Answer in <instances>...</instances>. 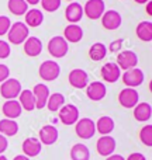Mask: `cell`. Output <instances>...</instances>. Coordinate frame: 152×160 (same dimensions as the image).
<instances>
[{
	"label": "cell",
	"mask_w": 152,
	"mask_h": 160,
	"mask_svg": "<svg viewBox=\"0 0 152 160\" xmlns=\"http://www.w3.org/2000/svg\"><path fill=\"white\" fill-rule=\"evenodd\" d=\"M137 37L144 42L152 41V22L151 21H141L137 25Z\"/></svg>",
	"instance_id": "25"
},
{
	"label": "cell",
	"mask_w": 152,
	"mask_h": 160,
	"mask_svg": "<svg viewBox=\"0 0 152 160\" xmlns=\"http://www.w3.org/2000/svg\"><path fill=\"white\" fill-rule=\"evenodd\" d=\"M7 7L14 16H24L28 10V4L25 0H8Z\"/></svg>",
	"instance_id": "30"
},
{
	"label": "cell",
	"mask_w": 152,
	"mask_h": 160,
	"mask_svg": "<svg viewBox=\"0 0 152 160\" xmlns=\"http://www.w3.org/2000/svg\"><path fill=\"white\" fill-rule=\"evenodd\" d=\"M8 76H10V69L6 65H0V83L7 80Z\"/></svg>",
	"instance_id": "37"
},
{
	"label": "cell",
	"mask_w": 152,
	"mask_h": 160,
	"mask_svg": "<svg viewBox=\"0 0 152 160\" xmlns=\"http://www.w3.org/2000/svg\"><path fill=\"white\" fill-rule=\"evenodd\" d=\"M138 100H139V94L135 88L131 87L124 88L118 94V101L124 108H134L138 104Z\"/></svg>",
	"instance_id": "10"
},
{
	"label": "cell",
	"mask_w": 152,
	"mask_h": 160,
	"mask_svg": "<svg viewBox=\"0 0 152 160\" xmlns=\"http://www.w3.org/2000/svg\"><path fill=\"white\" fill-rule=\"evenodd\" d=\"M102 76L103 80L107 83H116L117 80L121 78V69L117 66L114 62H107L104 66L102 68Z\"/></svg>",
	"instance_id": "13"
},
{
	"label": "cell",
	"mask_w": 152,
	"mask_h": 160,
	"mask_svg": "<svg viewBox=\"0 0 152 160\" xmlns=\"http://www.w3.org/2000/svg\"><path fill=\"white\" fill-rule=\"evenodd\" d=\"M135 3H139V4H144V3H148L149 0H134Z\"/></svg>",
	"instance_id": "45"
},
{
	"label": "cell",
	"mask_w": 152,
	"mask_h": 160,
	"mask_svg": "<svg viewBox=\"0 0 152 160\" xmlns=\"http://www.w3.org/2000/svg\"><path fill=\"white\" fill-rule=\"evenodd\" d=\"M121 47H123V39L120 38V39H116V41L111 42V44H110V48H108V49H110L111 52H118Z\"/></svg>",
	"instance_id": "38"
},
{
	"label": "cell",
	"mask_w": 152,
	"mask_h": 160,
	"mask_svg": "<svg viewBox=\"0 0 152 160\" xmlns=\"http://www.w3.org/2000/svg\"><path fill=\"white\" fill-rule=\"evenodd\" d=\"M0 160H8L6 156H3V155H0Z\"/></svg>",
	"instance_id": "46"
},
{
	"label": "cell",
	"mask_w": 152,
	"mask_h": 160,
	"mask_svg": "<svg viewBox=\"0 0 152 160\" xmlns=\"http://www.w3.org/2000/svg\"><path fill=\"white\" fill-rule=\"evenodd\" d=\"M68 49H69V45H68L66 39L64 37H52L48 42V52L50 55H52L54 58H64L68 53Z\"/></svg>",
	"instance_id": "2"
},
{
	"label": "cell",
	"mask_w": 152,
	"mask_h": 160,
	"mask_svg": "<svg viewBox=\"0 0 152 160\" xmlns=\"http://www.w3.org/2000/svg\"><path fill=\"white\" fill-rule=\"evenodd\" d=\"M127 160H147L142 153H131Z\"/></svg>",
	"instance_id": "40"
},
{
	"label": "cell",
	"mask_w": 152,
	"mask_h": 160,
	"mask_svg": "<svg viewBox=\"0 0 152 160\" xmlns=\"http://www.w3.org/2000/svg\"><path fill=\"white\" fill-rule=\"evenodd\" d=\"M100 18H102V25L108 31H114V30H117V28H120V25H121V22H123L121 14L116 10L104 11Z\"/></svg>",
	"instance_id": "6"
},
{
	"label": "cell",
	"mask_w": 152,
	"mask_h": 160,
	"mask_svg": "<svg viewBox=\"0 0 152 160\" xmlns=\"http://www.w3.org/2000/svg\"><path fill=\"white\" fill-rule=\"evenodd\" d=\"M44 21V14L38 8H33V10H27L25 13V22L24 24L27 27H39Z\"/></svg>",
	"instance_id": "24"
},
{
	"label": "cell",
	"mask_w": 152,
	"mask_h": 160,
	"mask_svg": "<svg viewBox=\"0 0 152 160\" xmlns=\"http://www.w3.org/2000/svg\"><path fill=\"white\" fill-rule=\"evenodd\" d=\"M139 139L145 146H152V125L148 124L145 127H142V129L139 131Z\"/></svg>",
	"instance_id": "33"
},
{
	"label": "cell",
	"mask_w": 152,
	"mask_h": 160,
	"mask_svg": "<svg viewBox=\"0 0 152 160\" xmlns=\"http://www.w3.org/2000/svg\"><path fill=\"white\" fill-rule=\"evenodd\" d=\"M39 2H41L44 10L50 11V13H54V11H56L59 7H61L62 0H39Z\"/></svg>",
	"instance_id": "34"
},
{
	"label": "cell",
	"mask_w": 152,
	"mask_h": 160,
	"mask_svg": "<svg viewBox=\"0 0 152 160\" xmlns=\"http://www.w3.org/2000/svg\"><path fill=\"white\" fill-rule=\"evenodd\" d=\"M138 65V56L133 51H123L117 55V66L123 70H130L137 68Z\"/></svg>",
	"instance_id": "7"
},
{
	"label": "cell",
	"mask_w": 152,
	"mask_h": 160,
	"mask_svg": "<svg viewBox=\"0 0 152 160\" xmlns=\"http://www.w3.org/2000/svg\"><path fill=\"white\" fill-rule=\"evenodd\" d=\"M94 125H96V131H99L102 135H108V133H111L114 129L113 118H111V117H107V115L100 117L99 121H97Z\"/></svg>",
	"instance_id": "28"
},
{
	"label": "cell",
	"mask_w": 152,
	"mask_h": 160,
	"mask_svg": "<svg viewBox=\"0 0 152 160\" xmlns=\"http://www.w3.org/2000/svg\"><path fill=\"white\" fill-rule=\"evenodd\" d=\"M18 100L21 108H24L25 111H33L35 108V98H34L33 90H21Z\"/></svg>",
	"instance_id": "26"
},
{
	"label": "cell",
	"mask_w": 152,
	"mask_h": 160,
	"mask_svg": "<svg viewBox=\"0 0 152 160\" xmlns=\"http://www.w3.org/2000/svg\"><path fill=\"white\" fill-rule=\"evenodd\" d=\"M58 129H56L54 125H45L39 129V139L44 145H54L56 141H58Z\"/></svg>",
	"instance_id": "17"
},
{
	"label": "cell",
	"mask_w": 152,
	"mask_h": 160,
	"mask_svg": "<svg viewBox=\"0 0 152 160\" xmlns=\"http://www.w3.org/2000/svg\"><path fill=\"white\" fill-rule=\"evenodd\" d=\"M62 105H65V97H64V94H61V93L50 94V97H48V101H47L48 110L52 111V112H55V111L61 110Z\"/></svg>",
	"instance_id": "31"
},
{
	"label": "cell",
	"mask_w": 152,
	"mask_h": 160,
	"mask_svg": "<svg viewBox=\"0 0 152 160\" xmlns=\"http://www.w3.org/2000/svg\"><path fill=\"white\" fill-rule=\"evenodd\" d=\"M10 45L7 44L6 41H3V39H0V59H6L8 58V55H10Z\"/></svg>",
	"instance_id": "36"
},
{
	"label": "cell",
	"mask_w": 152,
	"mask_h": 160,
	"mask_svg": "<svg viewBox=\"0 0 152 160\" xmlns=\"http://www.w3.org/2000/svg\"><path fill=\"white\" fill-rule=\"evenodd\" d=\"M39 78L45 82H52L59 76L61 73V66L55 61H45L39 66Z\"/></svg>",
	"instance_id": "3"
},
{
	"label": "cell",
	"mask_w": 152,
	"mask_h": 160,
	"mask_svg": "<svg viewBox=\"0 0 152 160\" xmlns=\"http://www.w3.org/2000/svg\"><path fill=\"white\" fill-rule=\"evenodd\" d=\"M2 110H3V114H4L6 118L16 119L21 115L23 108H21V105H20V102L17 101V100H7V101L3 104Z\"/></svg>",
	"instance_id": "18"
},
{
	"label": "cell",
	"mask_w": 152,
	"mask_h": 160,
	"mask_svg": "<svg viewBox=\"0 0 152 160\" xmlns=\"http://www.w3.org/2000/svg\"><path fill=\"white\" fill-rule=\"evenodd\" d=\"M106 55H107V48H106L104 44H102V42L93 44L90 47V49H89V56H90V59L94 62L102 61Z\"/></svg>",
	"instance_id": "32"
},
{
	"label": "cell",
	"mask_w": 152,
	"mask_h": 160,
	"mask_svg": "<svg viewBox=\"0 0 152 160\" xmlns=\"http://www.w3.org/2000/svg\"><path fill=\"white\" fill-rule=\"evenodd\" d=\"M75 132L80 139H90L96 133V125L90 118H80L75 124Z\"/></svg>",
	"instance_id": "4"
},
{
	"label": "cell",
	"mask_w": 152,
	"mask_h": 160,
	"mask_svg": "<svg viewBox=\"0 0 152 160\" xmlns=\"http://www.w3.org/2000/svg\"><path fill=\"white\" fill-rule=\"evenodd\" d=\"M142 82H144V72L141 69H138V68H133L130 70H125L124 75H123V83L131 88L141 86Z\"/></svg>",
	"instance_id": "11"
},
{
	"label": "cell",
	"mask_w": 152,
	"mask_h": 160,
	"mask_svg": "<svg viewBox=\"0 0 152 160\" xmlns=\"http://www.w3.org/2000/svg\"><path fill=\"white\" fill-rule=\"evenodd\" d=\"M13 160H30V158H27V156H24V155H18V156H16Z\"/></svg>",
	"instance_id": "42"
},
{
	"label": "cell",
	"mask_w": 152,
	"mask_h": 160,
	"mask_svg": "<svg viewBox=\"0 0 152 160\" xmlns=\"http://www.w3.org/2000/svg\"><path fill=\"white\" fill-rule=\"evenodd\" d=\"M134 117L137 121L139 122H145L148 119H151L152 117V107L148 102H139L134 107Z\"/></svg>",
	"instance_id": "23"
},
{
	"label": "cell",
	"mask_w": 152,
	"mask_h": 160,
	"mask_svg": "<svg viewBox=\"0 0 152 160\" xmlns=\"http://www.w3.org/2000/svg\"><path fill=\"white\" fill-rule=\"evenodd\" d=\"M25 2H27V4L35 6V4H38V3H39V0H25Z\"/></svg>",
	"instance_id": "44"
},
{
	"label": "cell",
	"mask_w": 152,
	"mask_h": 160,
	"mask_svg": "<svg viewBox=\"0 0 152 160\" xmlns=\"http://www.w3.org/2000/svg\"><path fill=\"white\" fill-rule=\"evenodd\" d=\"M64 38L66 39V42H79L83 38V30L80 25L77 24H69L65 27L64 30Z\"/></svg>",
	"instance_id": "22"
},
{
	"label": "cell",
	"mask_w": 152,
	"mask_h": 160,
	"mask_svg": "<svg viewBox=\"0 0 152 160\" xmlns=\"http://www.w3.org/2000/svg\"><path fill=\"white\" fill-rule=\"evenodd\" d=\"M69 83L75 88H85L89 84V76L83 69H73L69 73Z\"/></svg>",
	"instance_id": "16"
},
{
	"label": "cell",
	"mask_w": 152,
	"mask_h": 160,
	"mask_svg": "<svg viewBox=\"0 0 152 160\" xmlns=\"http://www.w3.org/2000/svg\"><path fill=\"white\" fill-rule=\"evenodd\" d=\"M7 146H8V142H7V139H6V136L0 133V155L7 149Z\"/></svg>",
	"instance_id": "39"
},
{
	"label": "cell",
	"mask_w": 152,
	"mask_h": 160,
	"mask_svg": "<svg viewBox=\"0 0 152 160\" xmlns=\"http://www.w3.org/2000/svg\"><path fill=\"white\" fill-rule=\"evenodd\" d=\"M21 93V83L17 79H7L2 83L0 87V94L6 100H14Z\"/></svg>",
	"instance_id": "5"
},
{
	"label": "cell",
	"mask_w": 152,
	"mask_h": 160,
	"mask_svg": "<svg viewBox=\"0 0 152 160\" xmlns=\"http://www.w3.org/2000/svg\"><path fill=\"white\" fill-rule=\"evenodd\" d=\"M106 160H125V159L121 155H110V156H107Z\"/></svg>",
	"instance_id": "41"
},
{
	"label": "cell",
	"mask_w": 152,
	"mask_h": 160,
	"mask_svg": "<svg viewBox=\"0 0 152 160\" xmlns=\"http://www.w3.org/2000/svg\"><path fill=\"white\" fill-rule=\"evenodd\" d=\"M7 37H8V42L10 44L20 45L30 37V30H28V27L23 21H17L10 25Z\"/></svg>",
	"instance_id": "1"
},
{
	"label": "cell",
	"mask_w": 152,
	"mask_h": 160,
	"mask_svg": "<svg viewBox=\"0 0 152 160\" xmlns=\"http://www.w3.org/2000/svg\"><path fill=\"white\" fill-rule=\"evenodd\" d=\"M33 94H34V98H35V108L42 110L47 105L48 97H50V88H48V86L44 84V83H38L34 87Z\"/></svg>",
	"instance_id": "12"
},
{
	"label": "cell",
	"mask_w": 152,
	"mask_h": 160,
	"mask_svg": "<svg viewBox=\"0 0 152 160\" xmlns=\"http://www.w3.org/2000/svg\"><path fill=\"white\" fill-rule=\"evenodd\" d=\"M18 132V124L14 119L4 118L0 121V133L4 136H14Z\"/></svg>",
	"instance_id": "27"
},
{
	"label": "cell",
	"mask_w": 152,
	"mask_h": 160,
	"mask_svg": "<svg viewBox=\"0 0 152 160\" xmlns=\"http://www.w3.org/2000/svg\"><path fill=\"white\" fill-rule=\"evenodd\" d=\"M41 142L35 138H28L23 142V152L27 158H35L41 153Z\"/></svg>",
	"instance_id": "19"
},
{
	"label": "cell",
	"mask_w": 152,
	"mask_h": 160,
	"mask_svg": "<svg viewBox=\"0 0 152 160\" xmlns=\"http://www.w3.org/2000/svg\"><path fill=\"white\" fill-rule=\"evenodd\" d=\"M24 52L28 56H38L42 52V42L37 37H28L24 41Z\"/></svg>",
	"instance_id": "20"
},
{
	"label": "cell",
	"mask_w": 152,
	"mask_h": 160,
	"mask_svg": "<svg viewBox=\"0 0 152 160\" xmlns=\"http://www.w3.org/2000/svg\"><path fill=\"white\" fill-rule=\"evenodd\" d=\"M97 152L102 156H110L116 150V139L111 138L108 135H103L102 138L97 141Z\"/></svg>",
	"instance_id": "15"
},
{
	"label": "cell",
	"mask_w": 152,
	"mask_h": 160,
	"mask_svg": "<svg viewBox=\"0 0 152 160\" xmlns=\"http://www.w3.org/2000/svg\"><path fill=\"white\" fill-rule=\"evenodd\" d=\"M104 2L103 0H87L83 7V14L89 17L90 20H97L104 13Z\"/></svg>",
	"instance_id": "9"
},
{
	"label": "cell",
	"mask_w": 152,
	"mask_h": 160,
	"mask_svg": "<svg viewBox=\"0 0 152 160\" xmlns=\"http://www.w3.org/2000/svg\"><path fill=\"white\" fill-rule=\"evenodd\" d=\"M71 158L72 160H89L90 159V152L89 148L83 143H76L71 149Z\"/></svg>",
	"instance_id": "29"
},
{
	"label": "cell",
	"mask_w": 152,
	"mask_h": 160,
	"mask_svg": "<svg viewBox=\"0 0 152 160\" xmlns=\"http://www.w3.org/2000/svg\"><path fill=\"white\" fill-rule=\"evenodd\" d=\"M59 119L64 125H73L79 119V110L76 105L73 104H66L62 105L59 110Z\"/></svg>",
	"instance_id": "8"
},
{
	"label": "cell",
	"mask_w": 152,
	"mask_h": 160,
	"mask_svg": "<svg viewBox=\"0 0 152 160\" xmlns=\"http://www.w3.org/2000/svg\"><path fill=\"white\" fill-rule=\"evenodd\" d=\"M147 13L149 14V16L152 14V2H151V0L148 2V6H147Z\"/></svg>",
	"instance_id": "43"
},
{
	"label": "cell",
	"mask_w": 152,
	"mask_h": 160,
	"mask_svg": "<svg viewBox=\"0 0 152 160\" xmlns=\"http://www.w3.org/2000/svg\"><path fill=\"white\" fill-rule=\"evenodd\" d=\"M11 21L7 16H0V35H6L10 30Z\"/></svg>",
	"instance_id": "35"
},
{
	"label": "cell",
	"mask_w": 152,
	"mask_h": 160,
	"mask_svg": "<svg viewBox=\"0 0 152 160\" xmlns=\"http://www.w3.org/2000/svg\"><path fill=\"white\" fill-rule=\"evenodd\" d=\"M86 94L87 97L92 100V101H100L106 97V93H107V88L103 84L102 82H93L90 84L86 86Z\"/></svg>",
	"instance_id": "14"
},
{
	"label": "cell",
	"mask_w": 152,
	"mask_h": 160,
	"mask_svg": "<svg viewBox=\"0 0 152 160\" xmlns=\"http://www.w3.org/2000/svg\"><path fill=\"white\" fill-rule=\"evenodd\" d=\"M68 2H73V0H68Z\"/></svg>",
	"instance_id": "47"
},
{
	"label": "cell",
	"mask_w": 152,
	"mask_h": 160,
	"mask_svg": "<svg viewBox=\"0 0 152 160\" xmlns=\"http://www.w3.org/2000/svg\"><path fill=\"white\" fill-rule=\"evenodd\" d=\"M65 17L71 24H76L83 17V7L76 2H72L66 8H65Z\"/></svg>",
	"instance_id": "21"
}]
</instances>
